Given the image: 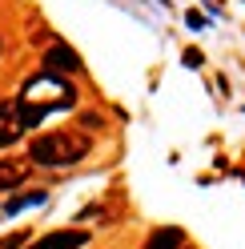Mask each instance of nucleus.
<instances>
[{
  "mask_svg": "<svg viewBox=\"0 0 245 249\" xmlns=\"http://www.w3.org/2000/svg\"><path fill=\"white\" fill-rule=\"evenodd\" d=\"M88 137H76V133H40L33 145H28V161L44 165V169H65L76 165L81 157H88Z\"/></svg>",
  "mask_w": 245,
  "mask_h": 249,
  "instance_id": "1",
  "label": "nucleus"
},
{
  "mask_svg": "<svg viewBox=\"0 0 245 249\" xmlns=\"http://www.w3.org/2000/svg\"><path fill=\"white\" fill-rule=\"evenodd\" d=\"M24 101H36V105H49V108H69L76 101V92L60 81V76L44 72V76H33L24 85Z\"/></svg>",
  "mask_w": 245,
  "mask_h": 249,
  "instance_id": "2",
  "label": "nucleus"
},
{
  "mask_svg": "<svg viewBox=\"0 0 245 249\" xmlns=\"http://www.w3.org/2000/svg\"><path fill=\"white\" fill-rule=\"evenodd\" d=\"M44 72H81V56H76V49H69V44H52L49 53H44Z\"/></svg>",
  "mask_w": 245,
  "mask_h": 249,
  "instance_id": "3",
  "label": "nucleus"
},
{
  "mask_svg": "<svg viewBox=\"0 0 245 249\" xmlns=\"http://www.w3.org/2000/svg\"><path fill=\"white\" fill-rule=\"evenodd\" d=\"M85 241H88L85 229H56V233H44L40 241L24 245V249H81Z\"/></svg>",
  "mask_w": 245,
  "mask_h": 249,
  "instance_id": "4",
  "label": "nucleus"
},
{
  "mask_svg": "<svg viewBox=\"0 0 245 249\" xmlns=\"http://www.w3.org/2000/svg\"><path fill=\"white\" fill-rule=\"evenodd\" d=\"M185 245V229H177V225H161V229H153L145 245L141 249H181Z\"/></svg>",
  "mask_w": 245,
  "mask_h": 249,
  "instance_id": "5",
  "label": "nucleus"
},
{
  "mask_svg": "<svg viewBox=\"0 0 245 249\" xmlns=\"http://www.w3.org/2000/svg\"><path fill=\"white\" fill-rule=\"evenodd\" d=\"M20 137V124H17V105L0 101V149H12Z\"/></svg>",
  "mask_w": 245,
  "mask_h": 249,
  "instance_id": "6",
  "label": "nucleus"
},
{
  "mask_svg": "<svg viewBox=\"0 0 245 249\" xmlns=\"http://www.w3.org/2000/svg\"><path fill=\"white\" fill-rule=\"evenodd\" d=\"M49 113H52L49 105H36V101H20V105H17V124H20V133H24V129H36V124H40L44 117H49Z\"/></svg>",
  "mask_w": 245,
  "mask_h": 249,
  "instance_id": "7",
  "label": "nucleus"
},
{
  "mask_svg": "<svg viewBox=\"0 0 245 249\" xmlns=\"http://www.w3.org/2000/svg\"><path fill=\"white\" fill-rule=\"evenodd\" d=\"M20 181H24V165H17V161H8V157H0V193L17 189Z\"/></svg>",
  "mask_w": 245,
  "mask_h": 249,
  "instance_id": "8",
  "label": "nucleus"
},
{
  "mask_svg": "<svg viewBox=\"0 0 245 249\" xmlns=\"http://www.w3.org/2000/svg\"><path fill=\"white\" fill-rule=\"evenodd\" d=\"M28 205H44V193L36 189V193H24V197H12V201H4V217L20 213V209H28Z\"/></svg>",
  "mask_w": 245,
  "mask_h": 249,
  "instance_id": "9",
  "label": "nucleus"
},
{
  "mask_svg": "<svg viewBox=\"0 0 245 249\" xmlns=\"http://www.w3.org/2000/svg\"><path fill=\"white\" fill-rule=\"evenodd\" d=\"M24 241H28V237H24V233H8V237H4V241H0V249H20Z\"/></svg>",
  "mask_w": 245,
  "mask_h": 249,
  "instance_id": "10",
  "label": "nucleus"
},
{
  "mask_svg": "<svg viewBox=\"0 0 245 249\" xmlns=\"http://www.w3.org/2000/svg\"><path fill=\"white\" fill-rule=\"evenodd\" d=\"M185 20H189V28H205V17H201V12H189Z\"/></svg>",
  "mask_w": 245,
  "mask_h": 249,
  "instance_id": "11",
  "label": "nucleus"
},
{
  "mask_svg": "<svg viewBox=\"0 0 245 249\" xmlns=\"http://www.w3.org/2000/svg\"><path fill=\"white\" fill-rule=\"evenodd\" d=\"M0 53H4V44H0Z\"/></svg>",
  "mask_w": 245,
  "mask_h": 249,
  "instance_id": "12",
  "label": "nucleus"
}]
</instances>
